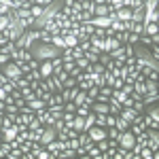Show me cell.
I'll return each mask as SVG.
<instances>
[{"instance_id":"cell-1","label":"cell","mask_w":159,"mask_h":159,"mask_svg":"<svg viewBox=\"0 0 159 159\" xmlns=\"http://www.w3.org/2000/svg\"><path fill=\"white\" fill-rule=\"evenodd\" d=\"M30 51H32V57H34V60H38V61L53 60V57L61 55V49L53 47V45H47V43H40V40H36V43L30 47Z\"/></svg>"},{"instance_id":"cell-2","label":"cell","mask_w":159,"mask_h":159,"mask_svg":"<svg viewBox=\"0 0 159 159\" xmlns=\"http://www.w3.org/2000/svg\"><path fill=\"white\" fill-rule=\"evenodd\" d=\"M32 60V51L30 49H15L11 53V61H15L17 66H21L24 61H30Z\"/></svg>"},{"instance_id":"cell-3","label":"cell","mask_w":159,"mask_h":159,"mask_svg":"<svg viewBox=\"0 0 159 159\" xmlns=\"http://www.w3.org/2000/svg\"><path fill=\"white\" fill-rule=\"evenodd\" d=\"M0 70L7 74V76H9L11 81H15V79H19V76H21V70H19V66H17L15 61H9V64H4V66H2Z\"/></svg>"},{"instance_id":"cell-4","label":"cell","mask_w":159,"mask_h":159,"mask_svg":"<svg viewBox=\"0 0 159 159\" xmlns=\"http://www.w3.org/2000/svg\"><path fill=\"white\" fill-rule=\"evenodd\" d=\"M34 115H36V119L43 123V125H53V121H55V119H53V115L49 112V108H47V106H43V108L34 110Z\"/></svg>"},{"instance_id":"cell-5","label":"cell","mask_w":159,"mask_h":159,"mask_svg":"<svg viewBox=\"0 0 159 159\" xmlns=\"http://www.w3.org/2000/svg\"><path fill=\"white\" fill-rule=\"evenodd\" d=\"M87 134H89V138H91L93 142H100V140H104V138H106V127H100V125H91V127L87 129Z\"/></svg>"},{"instance_id":"cell-6","label":"cell","mask_w":159,"mask_h":159,"mask_svg":"<svg viewBox=\"0 0 159 159\" xmlns=\"http://www.w3.org/2000/svg\"><path fill=\"white\" fill-rule=\"evenodd\" d=\"M136 144V136L129 132V129H125L121 136H119V147H123V148H132Z\"/></svg>"},{"instance_id":"cell-7","label":"cell","mask_w":159,"mask_h":159,"mask_svg":"<svg viewBox=\"0 0 159 159\" xmlns=\"http://www.w3.org/2000/svg\"><path fill=\"white\" fill-rule=\"evenodd\" d=\"M38 72H40V76H43V79L51 76V74H53V66H51V60H43V61H40V66H38Z\"/></svg>"},{"instance_id":"cell-8","label":"cell","mask_w":159,"mask_h":159,"mask_svg":"<svg viewBox=\"0 0 159 159\" xmlns=\"http://www.w3.org/2000/svg\"><path fill=\"white\" fill-rule=\"evenodd\" d=\"M91 110L96 112V115H108V102H93L91 104Z\"/></svg>"},{"instance_id":"cell-9","label":"cell","mask_w":159,"mask_h":159,"mask_svg":"<svg viewBox=\"0 0 159 159\" xmlns=\"http://www.w3.org/2000/svg\"><path fill=\"white\" fill-rule=\"evenodd\" d=\"M117 19H121V21H132V9H129V7L117 9Z\"/></svg>"},{"instance_id":"cell-10","label":"cell","mask_w":159,"mask_h":159,"mask_svg":"<svg viewBox=\"0 0 159 159\" xmlns=\"http://www.w3.org/2000/svg\"><path fill=\"white\" fill-rule=\"evenodd\" d=\"M64 147H66V142H61V140H57V138H55V140H51L49 144H47V148H49L51 153H55V159H57V153H60Z\"/></svg>"},{"instance_id":"cell-11","label":"cell","mask_w":159,"mask_h":159,"mask_svg":"<svg viewBox=\"0 0 159 159\" xmlns=\"http://www.w3.org/2000/svg\"><path fill=\"white\" fill-rule=\"evenodd\" d=\"M136 115H138V112H136L134 108H121V112H119V117H121V119H125L127 123H134Z\"/></svg>"},{"instance_id":"cell-12","label":"cell","mask_w":159,"mask_h":159,"mask_svg":"<svg viewBox=\"0 0 159 159\" xmlns=\"http://www.w3.org/2000/svg\"><path fill=\"white\" fill-rule=\"evenodd\" d=\"M15 138H17V127H15V125L2 129V140H4V142H11V140H15Z\"/></svg>"},{"instance_id":"cell-13","label":"cell","mask_w":159,"mask_h":159,"mask_svg":"<svg viewBox=\"0 0 159 159\" xmlns=\"http://www.w3.org/2000/svg\"><path fill=\"white\" fill-rule=\"evenodd\" d=\"M157 102H159L157 91H153V93H144V96H142V104H144V106H153V104H157Z\"/></svg>"},{"instance_id":"cell-14","label":"cell","mask_w":159,"mask_h":159,"mask_svg":"<svg viewBox=\"0 0 159 159\" xmlns=\"http://www.w3.org/2000/svg\"><path fill=\"white\" fill-rule=\"evenodd\" d=\"M47 108L53 115V119H60L61 115H64V104H47Z\"/></svg>"},{"instance_id":"cell-15","label":"cell","mask_w":159,"mask_h":159,"mask_svg":"<svg viewBox=\"0 0 159 159\" xmlns=\"http://www.w3.org/2000/svg\"><path fill=\"white\" fill-rule=\"evenodd\" d=\"M110 11V4H96L93 9V17H106Z\"/></svg>"},{"instance_id":"cell-16","label":"cell","mask_w":159,"mask_h":159,"mask_svg":"<svg viewBox=\"0 0 159 159\" xmlns=\"http://www.w3.org/2000/svg\"><path fill=\"white\" fill-rule=\"evenodd\" d=\"M51 66H53V74H60L61 70H64V57H61V55L53 57V60H51Z\"/></svg>"},{"instance_id":"cell-17","label":"cell","mask_w":159,"mask_h":159,"mask_svg":"<svg viewBox=\"0 0 159 159\" xmlns=\"http://www.w3.org/2000/svg\"><path fill=\"white\" fill-rule=\"evenodd\" d=\"M38 40H40V43H47V45H51L53 34H51V32H47L45 28H40V30H38Z\"/></svg>"},{"instance_id":"cell-18","label":"cell","mask_w":159,"mask_h":159,"mask_svg":"<svg viewBox=\"0 0 159 159\" xmlns=\"http://www.w3.org/2000/svg\"><path fill=\"white\" fill-rule=\"evenodd\" d=\"M28 106H30L32 110H38V108H43V106H47V102H43L40 98H36V96H34L32 100H28Z\"/></svg>"},{"instance_id":"cell-19","label":"cell","mask_w":159,"mask_h":159,"mask_svg":"<svg viewBox=\"0 0 159 159\" xmlns=\"http://www.w3.org/2000/svg\"><path fill=\"white\" fill-rule=\"evenodd\" d=\"M51 45L57 47V49H64V47H66V36H64V34H55L53 40H51Z\"/></svg>"},{"instance_id":"cell-20","label":"cell","mask_w":159,"mask_h":159,"mask_svg":"<svg viewBox=\"0 0 159 159\" xmlns=\"http://www.w3.org/2000/svg\"><path fill=\"white\" fill-rule=\"evenodd\" d=\"M76 132H85V117H81V115H76L74 117V125H72Z\"/></svg>"},{"instance_id":"cell-21","label":"cell","mask_w":159,"mask_h":159,"mask_svg":"<svg viewBox=\"0 0 159 159\" xmlns=\"http://www.w3.org/2000/svg\"><path fill=\"white\" fill-rule=\"evenodd\" d=\"M115 127H117V129H119V132H125V129H129V123L125 121V119H121V117H119V115H117V121H115Z\"/></svg>"},{"instance_id":"cell-22","label":"cell","mask_w":159,"mask_h":159,"mask_svg":"<svg viewBox=\"0 0 159 159\" xmlns=\"http://www.w3.org/2000/svg\"><path fill=\"white\" fill-rule=\"evenodd\" d=\"M142 34H147V36L159 34V28H157V24H144V32H142Z\"/></svg>"},{"instance_id":"cell-23","label":"cell","mask_w":159,"mask_h":159,"mask_svg":"<svg viewBox=\"0 0 159 159\" xmlns=\"http://www.w3.org/2000/svg\"><path fill=\"white\" fill-rule=\"evenodd\" d=\"M74 64H76L81 70H85V72H89V68H91V61H87L85 57H79V60H74Z\"/></svg>"},{"instance_id":"cell-24","label":"cell","mask_w":159,"mask_h":159,"mask_svg":"<svg viewBox=\"0 0 159 159\" xmlns=\"http://www.w3.org/2000/svg\"><path fill=\"white\" fill-rule=\"evenodd\" d=\"M157 4H159V0H144V13L157 11Z\"/></svg>"},{"instance_id":"cell-25","label":"cell","mask_w":159,"mask_h":159,"mask_svg":"<svg viewBox=\"0 0 159 159\" xmlns=\"http://www.w3.org/2000/svg\"><path fill=\"white\" fill-rule=\"evenodd\" d=\"M127 34H129L127 30H121V32H115V38H117V43H119V45H125V43H127Z\"/></svg>"},{"instance_id":"cell-26","label":"cell","mask_w":159,"mask_h":159,"mask_svg":"<svg viewBox=\"0 0 159 159\" xmlns=\"http://www.w3.org/2000/svg\"><path fill=\"white\" fill-rule=\"evenodd\" d=\"M25 76H28V81H30V83H38V81L43 79V76H40V72H38V68H36V70H30Z\"/></svg>"},{"instance_id":"cell-27","label":"cell","mask_w":159,"mask_h":159,"mask_svg":"<svg viewBox=\"0 0 159 159\" xmlns=\"http://www.w3.org/2000/svg\"><path fill=\"white\" fill-rule=\"evenodd\" d=\"M76 45H79V38L74 36V34H66V47L72 49V47H76Z\"/></svg>"},{"instance_id":"cell-28","label":"cell","mask_w":159,"mask_h":159,"mask_svg":"<svg viewBox=\"0 0 159 159\" xmlns=\"http://www.w3.org/2000/svg\"><path fill=\"white\" fill-rule=\"evenodd\" d=\"M13 51H15V43H13V40H9V43H4V45L0 47V53H9V55H11Z\"/></svg>"},{"instance_id":"cell-29","label":"cell","mask_w":159,"mask_h":159,"mask_svg":"<svg viewBox=\"0 0 159 159\" xmlns=\"http://www.w3.org/2000/svg\"><path fill=\"white\" fill-rule=\"evenodd\" d=\"M98 93H100V87L98 85H91L89 89H87V98H91V100L98 98Z\"/></svg>"},{"instance_id":"cell-30","label":"cell","mask_w":159,"mask_h":159,"mask_svg":"<svg viewBox=\"0 0 159 159\" xmlns=\"http://www.w3.org/2000/svg\"><path fill=\"white\" fill-rule=\"evenodd\" d=\"M70 55H72V60H79V57H83V49L76 45V47H72V49H70Z\"/></svg>"},{"instance_id":"cell-31","label":"cell","mask_w":159,"mask_h":159,"mask_svg":"<svg viewBox=\"0 0 159 159\" xmlns=\"http://www.w3.org/2000/svg\"><path fill=\"white\" fill-rule=\"evenodd\" d=\"M43 9H45V7H40V4H32V7H30V11H32L34 17H40V15H43Z\"/></svg>"},{"instance_id":"cell-32","label":"cell","mask_w":159,"mask_h":159,"mask_svg":"<svg viewBox=\"0 0 159 159\" xmlns=\"http://www.w3.org/2000/svg\"><path fill=\"white\" fill-rule=\"evenodd\" d=\"M138 38H140V34L129 32V34H127V45H138Z\"/></svg>"},{"instance_id":"cell-33","label":"cell","mask_w":159,"mask_h":159,"mask_svg":"<svg viewBox=\"0 0 159 159\" xmlns=\"http://www.w3.org/2000/svg\"><path fill=\"white\" fill-rule=\"evenodd\" d=\"M30 15H32V11H30V9H17V17H19V19L30 17Z\"/></svg>"},{"instance_id":"cell-34","label":"cell","mask_w":159,"mask_h":159,"mask_svg":"<svg viewBox=\"0 0 159 159\" xmlns=\"http://www.w3.org/2000/svg\"><path fill=\"white\" fill-rule=\"evenodd\" d=\"M132 108L136 110V112H144V104H142V100H136L134 102V106Z\"/></svg>"},{"instance_id":"cell-35","label":"cell","mask_w":159,"mask_h":159,"mask_svg":"<svg viewBox=\"0 0 159 159\" xmlns=\"http://www.w3.org/2000/svg\"><path fill=\"white\" fill-rule=\"evenodd\" d=\"M9 21H11V19H9L7 15H0V32H2V30H4V28L9 25Z\"/></svg>"},{"instance_id":"cell-36","label":"cell","mask_w":159,"mask_h":159,"mask_svg":"<svg viewBox=\"0 0 159 159\" xmlns=\"http://www.w3.org/2000/svg\"><path fill=\"white\" fill-rule=\"evenodd\" d=\"M64 110H68V112H74V110H76V104H74V102H64Z\"/></svg>"},{"instance_id":"cell-37","label":"cell","mask_w":159,"mask_h":159,"mask_svg":"<svg viewBox=\"0 0 159 159\" xmlns=\"http://www.w3.org/2000/svg\"><path fill=\"white\" fill-rule=\"evenodd\" d=\"M9 61H11V55H9V53H0V66L9 64Z\"/></svg>"},{"instance_id":"cell-38","label":"cell","mask_w":159,"mask_h":159,"mask_svg":"<svg viewBox=\"0 0 159 159\" xmlns=\"http://www.w3.org/2000/svg\"><path fill=\"white\" fill-rule=\"evenodd\" d=\"M81 72H83V70H81V68H79V66H76V64H74V68H70V72H68V74H70V76H74V79H76V76H79V74H81Z\"/></svg>"},{"instance_id":"cell-39","label":"cell","mask_w":159,"mask_h":159,"mask_svg":"<svg viewBox=\"0 0 159 159\" xmlns=\"http://www.w3.org/2000/svg\"><path fill=\"white\" fill-rule=\"evenodd\" d=\"M74 85H76V79H74V76H68V79L64 81V87H74Z\"/></svg>"},{"instance_id":"cell-40","label":"cell","mask_w":159,"mask_h":159,"mask_svg":"<svg viewBox=\"0 0 159 159\" xmlns=\"http://www.w3.org/2000/svg\"><path fill=\"white\" fill-rule=\"evenodd\" d=\"M79 47L83 49V53H85V51L91 49V43H89V40H83V43H79Z\"/></svg>"},{"instance_id":"cell-41","label":"cell","mask_w":159,"mask_h":159,"mask_svg":"<svg viewBox=\"0 0 159 159\" xmlns=\"http://www.w3.org/2000/svg\"><path fill=\"white\" fill-rule=\"evenodd\" d=\"M121 87H123V79H121V76H117L115 83H112V89H121Z\"/></svg>"},{"instance_id":"cell-42","label":"cell","mask_w":159,"mask_h":159,"mask_svg":"<svg viewBox=\"0 0 159 159\" xmlns=\"http://www.w3.org/2000/svg\"><path fill=\"white\" fill-rule=\"evenodd\" d=\"M9 81H11V79H9L7 74H4V72H2V70H0V85H7Z\"/></svg>"},{"instance_id":"cell-43","label":"cell","mask_w":159,"mask_h":159,"mask_svg":"<svg viewBox=\"0 0 159 159\" xmlns=\"http://www.w3.org/2000/svg\"><path fill=\"white\" fill-rule=\"evenodd\" d=\"M9 9H11V7H7V4H2V2H0V15H7Z\"/></svg>"},{"instance_id":"cell-44","label":"cell","mask_w":159,"mask_h":159,"mask_svg":"<svg viewBox=\"0 0 159 159\" xmlns=\"http://www.w3.org/2000/svg\"><path fill=\"white\" fill-rule=\"evenodd\" d=\"M4 43H9V38H7V34H4V32H0V47H2Z\"/></svg>"},{"instance_id":"cell-45","label":"cell","mask_w":159,"mask_h":159,"mask_svg":"<svg viewBox=\"0 0 159 159\" xmlns=\"http://www.w3.org/2000/svg\"><path fill=\"white\" fill-rule=\"evenodd\" d=\"M2 117H4V112H0V125H2Z\"/></svg>"},{"instance_id":"cell-46","label":"cell","mask_w":159,"mask_h":159,"mask_svg":"<svg viewBox=\"0 0 159 159\" xmlns=\"http://www.w3.org/2000/svg\"><path fill=\"white\" fill-rule=\"evenodd\" d=\"M142 2H144V0H142Z\"/></svg>"}]
</instances>
